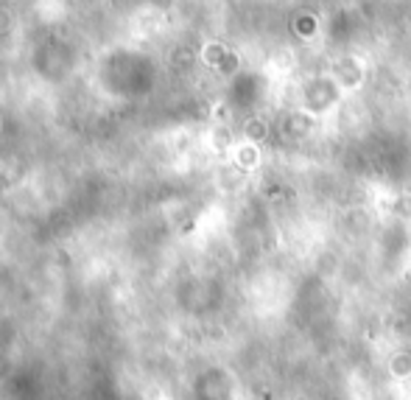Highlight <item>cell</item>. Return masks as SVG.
<instances>
[{
	"label": "cell",
	"instance_id": "1",
	"mask_svg": "<svg viewBox=\"0 0 411 400\" xmlns=\"http://www.w3.org/2000/svg\"><path fill=\"white\" fill-rule=\"evenodd\" d=\"M389 370L395 372L397 378H406V375H411V355H395L391 358V364H389Z\"/></svg>",
	"mask_w": 411,
	"mask_h": 400
}]
</instances>
